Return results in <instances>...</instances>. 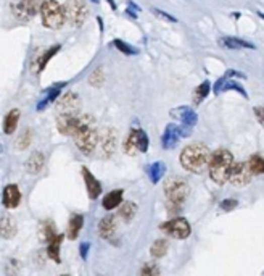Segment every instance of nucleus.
I'll return each mask as SVG.
<instances>
[{
  "label": "nucleus",
  "mask_w": 264,
  "mask_h": 276,
  "mask_svg": "<svg viewBox=\"0 0 264 276\" xmlns=\"http://www.w3.org/2000/svg\"><path fill=\"white\" fill-rule=\"evenodd\" d=\"M74 142H76L78 149L86 153V155H90L95 147L98 145V139H100V134L95 129V120L92 115H82L78 131L74 133Z\"/></svg>",
  "instance_id": "obj_1"
},
{
  "label": "nucleus",
  "mask_w": 264,
  "mask_h": 276,
  "mask_svg": "<svg viewBox=\"0 0 264 276\" xmlns=\"http://www.w3.org/2000/svg\"><path fill=\"white\" fill-rule=\"evenodd\" d=\"M234 157L227 149H218L211 153L210 158V178L216 183V184H224L229 181L230 172H232L234 167Z\"/></svg>",
  "instance_id": "obj_2"
},
{
  "label": "nucleus",
  "mask_w": 264,
  "mask_h": 276,
  "mask_svg": "<svg viewBox=\"0 0 264 276\" xmlns=\"http://www.w3.org/2000/svg\"><path fill=\"white\" fill-rule=\"evenodd\" d=\"M211 153L205 144H190L180 152V165L190 173H200L210 163Z\"/></svg>",
  "instance_id": "obj_3"
},
{
  "label": "nucleus",
  "mask_w": 264,
  "mask_h": 276,
  "mask_svg": "<svg viewBox=\"0 0 264 276\" xmlns=\"http://www.w3.org/2000/svg\"><path fill=\"white\" fill-rule=\"evenodd\" d=\"M188 192H190L188 183L179 176H172L164 183V194H166L168 205L171 210H180L185 199L188 197Z\"/></svg>",
  "instance_id": "obj_4"
},
{
  "label": "nucleus",
  "mask_w": 264,
  "mask_h": 276,
  "mask_svg": "<svg viewBox=\"0 0 264 276\" xmlns=\"http://www.w3.org/2000/svg\"><path fill=\"white\" fill-rule=\"evenodd\" d=\"M40 16H42V24L48 29H60L66 21L63 7L56 0H45L40 8Z\"/></svg>",
  "instance_id": "obj_5"
},
{
  "label": "nucleus",
  "mask_w": 264,
  "mask_h": 276,
  "mask_svg": "<svg viewBox=\"0 0 264 276\" xmlns=\"http://www.w3.org/2000/svg\"><path fill=\"white\" fill-rule=\"evenodd\" d=\"M63 10H64L66 21L73 24L74 28L82 26L89 15L87 5L84 4V0H68V2L63 5Z\"/></svg>",
  "instance_id": "obj_6"
},
{
  "label": "nucleus",
  "mask_w": 264,
  "mask_h": 276,
  "mask_svg": "<svg viewBox=\"0 0 264 276\" xmlns=\"http://www.w3.org/2000/svg\"><path fill=\"white\" fill-rule=\"evenodd\" d=\"M171 117L176 118L177 121H180L179 129H180V136L182 137L190 136L192 128L196 125V121H198L196 113L190 107H177L176 110L171 112Z\"/></svg>",
  "instance_id": "obj_7"
},
{
  "label": "nucleus",
  "mask_w": 264,
  "mask_h": 276,
  "mask_svg": "<svg viewBox=\"0 0 264 276\" xmlns=\"http://www.w3.org/2000/svg\"><path fill=\"white\" fill-rule=\"evenodd\" d=\"M148 144H150L148 136L142 129H132L127 139L124 141V152L129 153V155H134L136 152H147Z\"/></svg>",
  "instance_id": "obj_8"
},
{
  "label": "nucleus",
  "mask_w": 264,
  "mask_h": 276,
  "mask_svg": "<svg viewBox=\"0 0 264 276\" xmlns=\"http://www.w3.org/2000/svg\"><path fill=\"white\" fill-rule=\"evenodd\" d=\"M161 230L168 234V236H172L176 239H187L190 236L192 228L185 218H174V220L166 222L164 225H161Z\"/></svg>",
  "instance_id": "obj_9"
},
{
  "label": "nucleus",
  "mask_w": 264,
  "mask_h": 276,
  "mask_svg": "<svg viewBox=\"0 0 264 276\" xmlns=\"http://www.w3.org/2000/svg\"><path fill=\"white\" fill-rule=\"evenodd\" d=\"M251 170L248 161H237L232 167V172H230L229 181L232 186H237V188H243V186L250 184L251 181Z\"/></svg>",
  "instance_id": "obj_10"
},
{
  "label": "nucleus",
  "mask_w": 264,
  "mask_h": 276,
  "mask_svg": "<svg viewBox=\"0 0 264 276\" xmlns=\"http://www.w3.org/2000/svg\"><path fill=\"white\" fill-rule=\"evenodd\" d=\"M116 131L111 128L103 129L100 134V139H98V145L97 147L100 149V157L102 158H108L113 155L114 149H116Z\"/></svg>",
  "instance_id": "obj_11"
},
{
  "label": "nucleus",
  "mask_w": 264,
  "mask_h": 276,
  "mask_svg": "<svg viewBox=\"0 0 264 276\" xmlns=\"http://www.w3.org/2000/svg\"><path fill=\"white\" fill-rule=\"evenodd\" d=\"M45 0H20L18 4L13 5V13L20 16L21 20H28L34 16L37 12H40Z\"/></svg>",
  "instance_id": "obj_12"
},
{
  "label": "nucleus",
  "mask_w": 264,
  "mask_h": 276,
  "mask_svg": "<svg viewBox=\"0 0 264 276\" xmlns=\"http://www.w3.org/2000/svg\"><path fill=\"white\" fill-rule=\"evenodd\" d=\"M81 117H76L74 113H60L58 120H56V128L64 136H74L78 131Z\"/></svg>",
  "instance_id": "obj_13"
},
{
  "label": "nucleus",
  "mask_w": 264,
  "mask_h": 276,
  "mask_svg": "<svg viewBox=\"0 0 264 276\" xmlns=\"http://www.w3.org/2000/svg\"><path fill=\"white\" fill-rule=\"evenodd\" d=\"M227 91H235V92H238L240 95H243L245 99L248 95H246V91L245 89L237 83V81H234V79H229V76L227 75H224L222 76L216 84H214V94H221V92H227Z\"/></svg>",
  "instance_id": "obj_14"
},
{
  "label": "nucleus",
  "mask_w": 264,
  "mask_h": 276,
  "mask_svg": "<svg viewBox=\"0 0 264 276\" xmlns=\"http://www.w3.org/2000/svg\"><path fill=\"white\" fill-rule=\"evenodd\" d=\"M82 176H84V181H86V186H87V194H89V199L95 200L98 196H100L102 192V186H100V181L97 180V178L89 172V168L82 167L81 170Z\"/></svg>",
  "instance_id": "obj_15"
},
{
  "label": "nucleus",
  "mask_w": 264,
  "mask_h": 276,
  "mask_svg": "<svg viewBox=\"0 0 264 276\" xmlns=\"http://www.w3.org/2000/svg\"><path fill=\"white\" fill-rule=\"evenodd\" d=\"M79 105H81V100H79L78 94L68 92L60 99L58 105H56V108H58L60 113H76L78 108H79Z\"/></svg>",
  "instance_id": "obj_16"
},
{
  "label": "nucleus",
  "mask_w": 264,
  "mask_h": 276,
  "mask_svg": "<svg viewBox=\"0 0 264 276\" xmlns=\"http://www.w3.org/2000/svg\"><path fill=\"white\" fill-rule=\"evenodd\" d=\"M4 205L7 208H15L21 202V191L16 184H8L4 189Z\"/></svg>",
  "instance_id": "obj_17"
},
{
  "label": "nucleus",
  "mask_w": 264,
  "mask_h": 276,
  "mask_svg": "<svg viewBox=\"0 0 264 276\" xmlns=\"http://www.w3.org/2000/svg\"><path fill=\"white\" fill-rule=\"evenodd\" d=\"M180 129L177 125H168L166 129H164L163 137H161V142H163V149H172L174 145L179 142L180 139Z\"/></svg>",
  "instance_id": "obj_18"
},
{
  "label": "nucleus",
  "mask_w": 264,
  "mask_h": 276,
  "mask_svg": "<svg viewBox=\"0 0 264 276\" xmlns=\"http://www.w3.org/2000/svg\"><path fill=\"white\" fill-rule=\"evenodd\" d=\"M44 163H45V157L40 152H34L28 158L26 165L24 167H26V172L29 175H37V173H40V170L44 168Z\"/></svg>",
  "instance_id": "obj_19"
},
{
  "label": "nucleus",
  "mask_w": 264,
  "mask_h": 276,
  "mask_svg": "<svg viewBox=\"0 0 264 276\" xmlns=\"http://www.w3.org/2000/svg\"><path fill=\"white\" fill-rule=\"evenodd\" d=\"M114 231H116V218L113 215L105 216L100 222V225H98V233H100V236L105 239H110L114 234Z\"/></svg>",
  "instance_id": "obj_20"
},
{
  "label": "nucleus",
  "mask_w": 264,
  "mask_h": 276,
  "mask_svg": "<svg viewBox=\"0 0 264 276\" xmlns=\"http://www.w3.org/2000/svg\"><path fill=\"white\" fill-rule=\"evenodd\" d=\"M122 189H116V191H111L108 192L106 196L103 197V202H102V205L105 210H113V208H116L119 204H121V200H122Z\"/></svg>",
  "instance_id": "obj_21"
},
{
  "label": "nucleus",
  "mask_w": 264,
  "mask_h": 276,
  "mask_svg": "<svg viewBox=\"0 0 264 276\" xmlns=\"http://www.w3.org/2000/svg\"><path fill=\"white\" fill-rule=\"evenodd\" d=\"M20 110L18 108H13L7 113V117L4 120V131L5 134H13L16 126H18V120H20Z\"/></svg>",
  "instance_id": "obj_22"
},
{
  "label": "nucleus",
  "mask_w": 264,
  "mask_h": 276,
  "mask_svg": "<svg viewBox=\"0 0 264 276\" xmlns=\"http://www.w3.org/2000/svg\"><path fill=\"white\" fill-rule=\"evenodd\" d=\"M82 226H84V216L79 213H74L70 218V225H68V238L71 241H74L79 236V231L82 230Z\"/></svg>",
  "instance_id": "obj_23"
},
{
  "label": "nucleus",
  "mask_w": 264,
  "mask_h": 276,
  "mask_svg": "<svg viewBox=\"0 0 264 276\" xmlns=\"http://www.w3.org/2000/svg\"><path fill=\"white\" fill-rule=\"evenodd\" d=\"M164 173H166V165H164L163 161H155V163L148 165V168H147V175L153 184L160 183V180L163 178Z\"/></svg>",
  "instance_id": "obj_24"
},
{
  "label": "nucleus",
  "mask_w": 264,
  "mask_h": 276,
  "mask_svg": "<svg viewBox=\"0 0 264 276\" xmlns=\"http://www.w3.org/2000/svg\"><path fill=\"white\" fill-rule=\"evenodd\" d=\"M61 241H63L61 234H56V236L52 241H48V247H47L48 257H50L52 260L56 262V263L61 262V258H60V244H61Z\"/></svg>",
  "instance_id": "obj_25"
},
{
  "label": "nucleus",
  "mask_w": 264,
  "mask_h": 276,
  "mask_svg": "<svg viewBox=\"0 0 264 276\" xmlns=\"http://www.w3.org/2000/svg\"><path fill=\"white\" fill-rule=\"evenodd\" d=\"M64 86V83H60V84H55V86H52L50 89H47L45 92H48V95L45 97L44 100H40L39 102V105H37V110H44L47 105H50L52 102H55L56 100V97L60 95V89Z\"/></svg>",
  "instance_id": "obj_26"
},
{
  "label": "nucleus",
  "mask_w": 264,
  "mask_h": 276,
  "mask_svg": "<svg viewBox=\"0 0 264 276\" xmlns=\"http://www.w3.org/2000/svg\"><path fill=\"white\" fill-rule=\"evenodd\" d=\"M219 44L227 48H254L253 44L246 42L243 39H237V37H222V39H219Z\"/></svg>",
  "instance_id": "obj_27"
},
{
  "label": "nucleus",
  "mask_w": 264,
  "mask_h": 276,
  "mask_svg": "<svg viewBox=\"0 0 264 276\" xmlns=\"http://www.w3.org/2000/svg\"><path fill=\"white\" fill-rule=\"evenodd\" d=\"M168 249H169V242L166 239H158V241H155L153 242V246L150 249V254L155 257V258H161L166 255L168 252Z\"/></svg>",
  "instance_id": "obj_28"
},
{
  "label": "nucleus",
  "mask_w": 264,
  "mask_h": 276,
  "mask_svg": "<svg viewBox=\"0 0 264 276\" xmlns=\"http://www.w3.org/2000/svg\"><path fill=\"white\" fill-rule=\"evenodd\" d=\"M15 233H16L15 222L12 220L10 216L4 215V216H2V238H4V239H10Z\"/></svg>",
  "instance_id": "obj_29"
},
{
  "label": "nucleus",
  "mask_w": 264,
  "mask_h": 276,
  "mask_svg": "<svg viewBox=\"0 0 264 276\" xmlns=\"http://www.w3.org/2000/svg\"><path fill=\"white\" fill-rule=\"evenodd\" d=\"M136 210H137V205L134 204V202H126V204L122 205L121 210H119V216H121L126 223H129V222L132 220V218H134Z\"/></svg>",
  "instance_id": "obj_30"
},
{
  "label": "nucleus",
  "mask_w": 264,
  "mask_h": 276,
  "mask_svg": "<svg viewBox=\"0 0 264 276\" xmlns=\"http://www.w3.org/2000/svg\"><path fill=\"white\" fill-rule=\"evenodd\" d=\"M248 165H250V170H251V173L254 176L264 173V157H261V155H253L248 160Z\"/></svg>",
  "instance_id": "obj_31"
},
{
  "label": "nucleus",
  "mask_w": 264,
  "mask_h": 276,
  "mask_svg": "<svg viewBox=\"0 0 264 276\" xmlns=\"http://www.w3.org/2000/svg\"><path fill=\"white\" fill-rule=\"evenodd\" d=\"M40 236H42V239L47 241V242L52 241L56 236L52 222H42V223H40Z\"/></svg>",
  "instance_id": "obj_32"
},
{
  "label": "nucleus",
  "mask_w": 264,
  "mask_h": 276,
  "mask_svg": "<svg viewBox=\"0 0 264 276\" xmlns=\"http://www.w3.org/2000/svg\"><path fill=\"white\" fill-rule=\"evenodd\" d=\"M60 48H61L60 45H53V47L48 48V50L42 57H39V71H42L47 67V63L50 62V59H52L53 55H56V52H58Z\"/></svg>",
  "instance_id": "obj_33"
},
{
  "label": "nucleus",
  "mask_w": 264,
  "mask_h": 276,
  "mask_svg": "<svg viewBox=\"0 0 264 276\" xmlns=\"http://www.w3.org/2000/svg\"><path fill=\"white\" fill-rule=\"evenodd\" d=\"M210 89H211V84L208 83V81H205V83H202L200 86H198V87L195 89V97H193V102H195V103H200V102H203L205 97L210 94Z\"/></svg>",
  "instance_id": "obj_34"
},
{
  "label": "nucleus",
  "mask_w": 264,
  "mask_h": 276,
  "mask_svg": "<svg viewBox=\"0 0 264 276\" xmlns=\"http://www.w3.org/2000/svg\"><path fill=\"white\" fill-rule=\"evenodd\" d=\"M31 141H32V133L29 131V129H24L23 134L20 136V139L16 141V145H18L21 150H24L26 147H29Z\"/></svg>",
  "instance_id": "obj_35"
},
{
  "label": "nucleus",
  "mask_w": 264,
  "mask_h": 276,
  "mask_svg": "<svg viewBox=\"0 0 264 276\" xmlns=\"http://www.w3.org/2000/svg\"><path fill=\"white\" fill-rule=\"evenodd\" d=\"M103 79H105V75H103V70L102 68H97L92 75H90L89 78V83L90 86H100L103 83Z\"/></svg>",
  "instance_id": "obj_36"
},
{
  "label": "nucleus",
  "mask_w": 264,
  "mask_h": 276,
  "mask_svg": "<svg viewBox=\"0 0 264 276\" xmlns=\"http://www.w3.org/2000/svg\"><path fill=\"white\" fill-rule=\"evenodd\" d=\"M114 45H116V48L118 50H121L122 53H126V55H134V53H137V50L134 47H130L129 44H126V42H122V40H119V39H116L113 42Z\"/></svg>",
  "instance_id": "obj_37"
},
{
  "label": "nucleus",
  "mask_w": 264,
  "mask_h": 276,
  "mask_svg": "<svg viewBox=\"0 0 264 276\" xmlns=\"http://www.w3.org/2000/svg\"><path fill=\"white\" fill-rule=\"evenodd\" d=\"M237 205H238V202L235 199H224L221 202V208L224 210V212H232Z\"/></svg>",
  "instance_id": "obj_38"
},
{
  "label": "nucleus",
  "mask_w": 264,
  "mask_h": 276,
  "mask_svg": "<svg viewBox=\"0 0 264 276\" xmlns=\"http://www.w3.org/2000/svg\"><path fill=\"white\" fill-rule=\"evenodd\" d=\"M160 273V270L156 268L155 265H152V263H148V265H145L144 268H142V271H140V274H158Z\"/></svg>",
  "instance_id": "obj_39"
},
{
  "label": "nucleus",
  "mask_w": 264,
  "mask_h": 276,
  "mask_svg": "<svg viewBox=\"0 0 264 276\" xmlns=\"http://www.w3.org/2000/svg\"><path fill=\"white\" fill-rule=\"evenodd\" d=\"M254 115H256L258 123L264 128V107H254Z\"/></svg>",
  "instance_id": "obj_40"
},
{
  "label": "nucleus",
  "mask_w": 264,
  "mask_h": 276,
  "mask_svg": "<svg viewBox=\"0 0 264 276\" xmlns=\"http://www.w3.org/2000/svg\"><path fill=\"white\" fill-rule=\"evenodd\" d=\"M89 249H90V244L89 242H84V244H81V257L84 258H87V254H89Z\"/></svg>",
  "instance_id": "obj_41"
},
{
  "label": "nucleus",
  "mask_w": 264,
  "mask_h": 276,
  "mask_svg": "<svg viewBox=\"0 0 264 276\" xmlns=\"http://www.w3.org/2000/svg\"><path fill=\"white\" fill-rule=\"evenodd\" d=\"M156 13H158V15H161V16H164V18H166L168 21H172V23H176L177 20L174 18V16H171V15H166V13H164V12H160V10H155Z\"/></svg>",
  "instance_id": "obj_42"
},
{
  "label": "nucleus",
  "mask_w": 264,
  "mask_h": 276,
  "mask_svg": "<svg viewBox=\"0 0 264 276\" xmlns=\"http://www.w3.org/2000/svg\"><path fill=\"white\" fill-rule=\"evenodd\" d=\"M106 2H110V5H111L113 10H116V4H114V0H106Z\"/></svg>",
  "instance_id": "obj_43"
},
{
  "label": "nucleus",
  "mask_w": 264,
  "mask_h": 276,
  "mask_svg": "<svg viewBox=\"0 0 264 276\" xmlns=\"http://www.w3.org/2000/svg\"><path fill=\"white\" fill-rule=\"evenodd\" d=\"M258 15H259V16H261V18L264 20V13H262V12H258Z\"/></svg>",
  "instance_id": "obj_44"
}]
</instances>
